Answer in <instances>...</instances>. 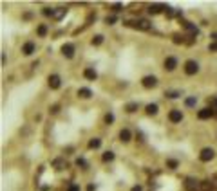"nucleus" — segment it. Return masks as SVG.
Returning a JSON list of instances; mask_svg holds the SVG:
<instances>
[{
	"label": "nucleus",
	"mask_w": 217,
	"mask_h": 191,
	"mask_svg": "<svg viewBox=\"0 0 217 191\" xmlns=\"http://www.w3.org/2000/svg\"><path fill=\"white\" fill-rule=\"evenodd\" d=\"M35 49H36V45H35V41H25L24 44V47H22V52L25 56H31L35 52Z\"/></svg>",
	"instance_id": "nucleus-7"
},
{
	"label": "nucleus",
	"mask_w": 217,
	"mask_h": 191,
	"mask_svg": "<svg viewBox=\"0 0 217 191\" xmlns=\"http://www.w3.org/2000/svg\"><path fill=\"white\" fill-rule=\"evenodd\" d=\"M105 22H107V24H114V22H116V16H107Z\"/></svg>",
	"instance_id": "nucleus-30"
},
{
	"label": "nucleus",
	"mask_w": 217,
	"mask_h": 191,
	"mask_svg": "<svg viewBox=\"0 0 217 191\" xmlns=\"http://www.w3.org/2000/svg\"><path fill=\"white\" fill-rule=\"evenodd\" d=\"M130 130H127V128H123L121 132H119V141H123V143H129L130 141Z\"/></svg>",
	"instance_id": "nucleus-12"
},
{
	"label": "nucleus",
	"mask_w": 217,
	"mask_h": 191,
	"mask_svg": "<svg viewBox=\"0 0 217 191\" xmlns=\"http://www.w3.org/2000/svg\"><path fill=\"white\" fill-rule=\"evenodd\" d=\"M199 119H210L212 115H213V110L212 108H203V110H199Z\"/></svg>",
	"instance_id": "nucleus-11"
},
{
	"label": "nucleus",
	"mask_w": 217,
	"mask_h": 191,
	"mask_svg": "<svg viewBox=\"0 0 217 191\" xmlns=\"http://www.w3.org/2000/svg\"><path fill=\"white\" fill-rule=\"evenodd\" d=\"M58 108H60V107H58V105H54V107H53V108H51V112H53V114H56V112H58Z\"/></svg>",
	"instance_id": "nucleus-37"
},
{
	"label": "nucleus",
	"mask_w": 217,
	"mask_h": 191,
	"mask_svg": "<svg viewBox=\"0 0 217 191\" xmlns=\"http://www.w3.org/2000/svg\"><path fill=\"white\" fill-rule=\"evenodd\" d=\"M208 51H212V52H215V51H217V41H213V44H210V45H208Z\"/></svg>",
	"instance_id": "nucleus-29"
},
{
	"label": "nucleus",
	"mask_w": 217,
	"mask_h": 191,
	"mask_svg": "<svg viewBox=\"0 0 217 191\" xmlns=\"http://www.w3.org/2000/svg\"><path fill=\"white\" fill-rule=\"evenodd\" d=\"M212 38H213V40H217V33H213V34H212Z\"/></svg>",
	"instance_id": "nucleus-38"
},
{
	"label": "nucleus",
	"mask_w": 217,
	"mask_h": 191,
	"mask_svg": "<svg viewBox=\"0 0 217 191\" xmlns=\"http://www.w3.org/2000/svg\"><path fill=\"white\" fill-rule=\"evenodd\" d=\"M53 166H54L56 169H64L67 164H65V161H64V159H56V161L53 162Z\"/></svg>",
	"instance_id": "nucleus-19"
},
{
	"label": "nucleus",
	"mask_w": 217,
	"mask_h": 191,
	"mask_svg": "<svg viewBox=\"0 0 217 191\" xmlns=\"http://www.w3.org/2000/svg\"><path fill=\"white\" fill-rule=\"evenodd\" d=\"M61 54H64L65 58H72V56H74V45H72V44L61 45Z\"/></svg>",
	"instance_id": "nucleus-5"
},
{
	"label": "nucleus",
	"mask_w": 217,
	"mask_h": 191,
	"mask_svg": "<svg viewBox=\"0 0 217 191\" xmlns=\"http://www.w3.org/2000/svg\"><path fill=\"white\" fill-rule=\"evenodd\" d=\"M125 108H127V112H130V114H132V112H136V108H138V103H129Z\"/></svg>",
	"instance_id": "nucleus-21"
},
{
	"label": "nucleus",
	"mask_w": 217,
	"mask_h": 191,
	"mask_svg": "<svg viewBox=\"0 0 217 191\" xmlns=\"http://www.w3.org/2000/svg\"><path fill=\"white\" fill-rule=\"evenodd\" d=\"M199 70V65H197V61H194V60H188L187 63H184V72L188 74V76H194L195 72Z\"/></svg>",
	"instance_id": "nucleus-1"
},
{
	"label": "nucleus",
	"mask_w": 217,
	"mask_h": 191,
	"mask_svg": "<svg viewBox=\"0 0 217 191\" xmlns=\"http://www.w3.org/2000/svg\"><path fill=\"white\" fill-rule=\"evenodd\" d=\"M44 15H45V16H54V9L45 7V9H44Z\"/></svg>",
	"instance_id": "nucleus-24"
},
{
	"label": "nucleus",
	"mask_w": 217,
	"mask_h": 191,
	"mask_svg": "<svg viewBox=\"0 0 217 191\" xmlns=\"http://www.w3.org/2000/svg\"><path fill=\"white\" fill-rule=\"evenodd\" d=\"M112 11H116V13L121 11V6H119V4H114V6H112Z\"/></svg>",
	"instance_id": "nucleus-34"
},
{
	"label": "nucleus",
	"mask_w": 217,
	"mask_h": 191,
	"mask_svg": "<svg viewBox=\"0 0 217 191\" xmlns=\"http://www.w3.org/2000/svg\"><path fill=\"white\" fill-rule=\"evenodd\" d=\"M83 76H85L87 79H92V81H94V79L98 78V74H96L94 69H85V70H83Z\"/></svg>",
	"instance_id": "nucleus-13"
},
{
	"label": "nucleus",
	"mask_w": 217,
	"mask_h": 191,
	"mask_svg": "<svg viewBox=\"0 0 217 191\" xmlns=\"http://www.w3.org/2000/svg\"><path fill=\"white\" fill-rule=\"evenodd\" d=\"M100 146H101V141H100V139H96V137L89 141V148H90V150H96V148H100Z\"/></svg>",
	"instance_id": "nucleus-18"
},
{
	"label": "nucleus",
	"mask_w": 217,
	"mask_h": 191,
	"mask_svg": "<svg viewBox=\"0 0 217 191\" xmlns=\"http://www.w3.org/2000/svg\"><path fill=\"white\" fill-rule=\"evenodd\" d=\"M167 164H168L172 169H175V168H177V162H175V161H167Z\"/></svg>",
	"instance_id": "nucleus-32"
},
{
	"label": "nucleus",
	"mask_w": 217,
	"mask_h": 191,
	"mask_svg": "<svg viewBox=\"0 0 217 191\" xmlns=\"http://www.w3.org/2000/svg\"><path fill=\"white\" fill-rule=\"evenodd\" d=\"M161 9H163V6H161V4H154V6H150V7H148V13H150V15H158V13L161 11Z\"/></svg>",
	"instance_id": "nucleus-16"
},
{
	"label": "nucleus",
	"mask_w": 217,
	"mask_h": 191,
	"mask_svg": "<svg viewBox=\"0 0 217 191\" xmlns=\"http://www.w3.org/2000/svg\"><path fill=\"white\" fill-rule=\"evenodd\" d=\"M201 187H203V189H210V187H212V182H210V180H204V182L201 184Z\"/></svg>",
	"instance_id": "nucleus-26"
},
{
	"label": "nucleus",
	"mask_w": 217,
	"mask_h": 191,
	"mask_svg": "<svg viewBox=\"0 0 217 191\" xmlns=\"http://www.w3.org/2000/svg\"><path fill=\"white\" fill-rule=\"evenodd\" d=\"M168 119H170L172 123H181V119H183V114H181V110H170V114H168Z\"/></svg>",
	"instance_id": "nucleus-8"
},
{
	"label": "nucleus",
	"mask_w": 217,
	"mask_h": 191,
	"mask_svg": "<svg viewBox=\"0 0 217 191\" xmlns=\"http://www.w3.org/2000/svg\"><path fill=\"white\" fill-rule=\"evenodd\" d=\"M147 114H148V115H156V114H158V105H156V103L147 105Z\"/></svg>",
	"instance_id": "nucleus-15"
},
{
	"label": "nucleus",
	"mask_w": 217,
	"mask_h": 191,
	"mask_svg": "<svg viewBox=\"0 0 217 191\" xmlns=\"http://www.w3.org/2000/svg\"><path fill=\"white\" fill-rule=\"evenodd\" d=\"M141 83H143V87H145V88H154V87L158 85V79L154 78V76H145Z\"/></svg>",
	"instance_id": "nucleus-4"
},
{
	"label": "nucleus",
	"mask_w": 217,
	"mask_h": 191,
	"mask_svg": "<svg viewBox=\"0 0 217 191\" xmlns=\"http://www.w3.org/2000/svg\"><path fill=\"white\" fill-rule=\"evenodd\" d=\"M130 191H143V187H141V186H134Z\"/></svg>",
	"instance_id": "nucleus-35"
},
{
	"label": "nucleus",
	"mask_w": 217,
	"mask_h": 191,
	"mask_svg": "<svg viewBox=\"0 0 217 191\" xmlns=\"http://www.w3.org/2000/svg\"><path fill=\"white\" fill-rule=\"evenodd\" d=\"M215 107H217V98H215Z\"/></svg>",
	"instance_id": "nucleus-39"
},
{
	"label": "nucleus",
	"mask_w": 217,
	"mask_h": 191,
	"mask_svg": "<svg viewBox=\"0 0 217 191\" xmlns=\"http://www.w3.org/2000/svg\"><path fill=\"white\" fill-rule=\"evenodd\" d=\"M175 67H177V60H175L174 56H170V58L165 60V69H167V70H174Z\"/></svg>",
	"instance_id": "nucleus-9"
},
{
	"label": "nucleus",
	"mask_w": 217,
	"mask_h": 191,
	"mask_svg": "<svg viewBox=\"0 0 217 191\" xmlns=\"http://www.w3.org/2000/svg\"><path fill=\"white\" fill-rule=\"evenodd\" d=\"M76 164H78V166H83V168L87 166V162L83 161V159H76Z\"/></svg>",
	"instance_id": "nucleus-33"
},
{
	"label": "nucleus",
	"mask_w": 217,
	"mask_h": 191,
	"mask_svg": "<svg viewBox=\"0 0 217 191\" xmlns=\"http://www.w3.org/2000/svg\"><path fill=\"white\" fill-rule=\"evenodd\" d=\"M47 83H49V87L51 88H60V83H61V79H60V76L58 74H53V76H49V79H47Z\"/></svg>",
	"instance_id": "nucleus-6"
},
{
	"label": "nucleus",
	"mask_w": 217,
	"mask_h": 191,
	"mask_svg": "<svg viewBox=\"0 0 217 191\" xmlns=\"http://www.w3.org/2000/svg\"><path fill=\"white\" fill-rule=\"evenodd\" d=\"M47 34V27L45 25H40L38 27V36H45Z\"/></svg>",
	"instance_id": "nucleus-23"
},
{
	"label": "nucleus",
	"mask_w": 217,
	"mask_h": 191,
	"mask_svg": "<svg viewBox=\"0 0 217 191\" xmlns=\"http://www.w3.org/2000/svg\"><path fill=\"white\" fill-rule=\"evenodd\" d=\"M215 157V152L212 150V148H204V150H201V153H199V159L203 162H208V161H212V159Z\"/></svg>",
	"instance_id": "nucleus-3"
},
{
	"label": "nucleus",
	"mask_w": 217,
	"mask_h": 191,
	"mask_svg": "<svg viewBox=\"0 0 217 191\" xmlns=\"http://www.w3.org/2000/svg\"><path fill=\"white\" fill-rule=\"evenodd\" d=\"M130 25L139 29V31H148L150 29V22H148V20H145V18H139V20H136V22H130Z\"/></svg>",
	"instance_id": "nucleus-2"
},
{
	"label": "nucleus",
	"mask_w": 217,
	"mask_h": 191,
	"mask_svg": "<svg viewBox=\"0 0 217 191\" xmlns=\"http://www.w3.org/2000/svg\"><path fill=\"white\" fill-rule=\"evenodd\" d=\"M67 191H80V186H76V184H71Z\"/></svg>",
	"instance_id": "nucleus-31"
},
{
	"label": "nucleus",
	"mask_w": 217,
	"mask_h": 191,
	"mask_svg": "<svg viewBox=\"0 0 217 191\" xmlns=\"http://www.w3.org/2000/svg\"><path fill=\"white\" fill-rule=\"evenodd\" d=\"M195 103H197V99H195V98H187V101H184L187 107H195Z\"/></svg>",
	"instance_id": "nucleus-22"
},
{
	"label": "nucleus",
	"mask_w": 217,
	"mask_h": 191,
	"mask_svg": "<svg viewBox=\"0 0 217 191\" xmlns=\"http://www.w3.org/2000/svg\"><path fill=\"white\" fill-rule=\"evenodd\" d=\"M100 44H103V36L101 34H96L94 38H92V45H100Z\"/></svg>",
	"instance_id": "nucleus-20"
},
{
	"label": "nucleus",
	"mask_w": 217,
	"mask_h": 191,
	"mask_svg": "<svg viewBox=\"0 0 217 191\" xmlns=\"http://www.w3.org/2000/svg\"><path fill=\"white\" fill-rule=\"evenodd\" d=\"M101 161H103V162H110V161H114V153H112V152H105V153L101 155Z\"/></svg>",
	"instance_id": "nucleus-17"
},
{
	"label": "nucleus",
	"mask_w": 217,
	"mask_h": 191,
	"mask_svg": "<svg viewBox=\"0 0 217 191\" xmlns=\"http://www.w3.org/2000/svg\"><path fill=\"white\" fill-rule=\"evenodd\" d=\"M167 13H168V16H172L174 15V9L172 7H167Z\"/></svg>",
	"instance_id": "nucleus-36"
},
{
	"label": "nucleus",
	"mask_w": 217,
	"mask_h": 191,
	"mask_svg": "<svg viewBox=\"0 0 217 191\" xmlns=\"http://www.w3.org/2000/svg\"><path fill=\"white\" fill-rule=\"evenodd\" d=\"M112 121H114V115H112V114H107V115H105V123L109 124V123H112Z\"/></svg>",
	"instance_id": "nucleus-27"
},
{
	"label": "nucleus",
	"mask_w": 217,
	"mask_h": 191,
	"mask_svg": "<svg viewBox=\"0 0 217 191\" xmlns=\"http://www.w3.org/2000/svg\"><path fill=\"white\" fill-rule=\"evenodd\" d=\"M78 96H80V98H83V99H89L90 96H92V92H90V88H80L78 90Z\"/></svg>",
	"instance_id": "nucleus-14"
},
{
	"label": "nucleus",
	"mask_w": 217,
	"mask_h": 191,
	"mask_svg": "<svg viewBox=\"0 0 217 191\" xmlns=\"http://www.w3.org/2000/svg\"><path fill=\"white\" fill-rule=\"evenodd\" d=\"M64 15H65V9H58V11H54V18H58V20L64 16Z\"/></svg>",
	"instance_id": "nucleus-25"
},
{
	"label": "nucleus",
	"mask_w": 217,
	"mask_h": 191,
	"mask_svg": "<svg viewBox=\"0 0 217 191\" xmlns=\"http://www.w3.org/2000/svg\"><path fill=\"white\" fill-rule=\"evenodd\" d=\"M167 96H168L170 99H175V98H177V96H179V92H167Z\"/></svg>",
	"instance_id": "nucleus-28"
},
{
	"label": "nucleus",
	"mask_w": 217,
	"mask_h": 191,
	"mask_svg": "<svg viewBox=\"0 0 217 191\" xmlns=\"http://www.w3.org/2000/svg\"><path fill=\"white\" fill-rule=\"evenodd\" d=\"M199 184H197V180H195V178H192V177H188L187 180H184V187H187L188 191H192V189H195V187H197Z\"/></svg>",
	"instance_id": "nucleus-10"
}]
</instances>
